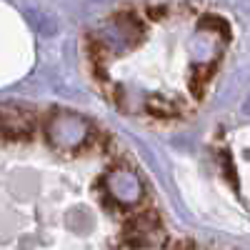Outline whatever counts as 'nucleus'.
<instances>
[{
    "instance_id": "1",
    "label": "nucleus",
    "mask_w": 250,
    "mask_h": 250,
    "mask_svg": "<svg viewBox=\"0 0 250 250\" xmlns=\"http://www.w3.org/2000/svg\"><path fill=\"white\" fill-rule=\"evenodd\" d=\"M115 178H118V188H115V193H118L123 200H135V198L140 195V183H138L133 175H128V178L115 175Z\"/></svg>"
},
{
    "instance_id": "2",
    "label": "nucleus",
    "mask_w": 250,
    "mask_h": 250,
    "mask_svg": "<svg viewBox=\"0 0 250 250\" xmlns=\"http://www.w3.org/2000/svg\"><path fill=\"white\" fill-rule=\"evenodd\" d=\"M243 115H248V118H250V93H248V98L243 100Z\"/></svg>"
}]
</instances>
